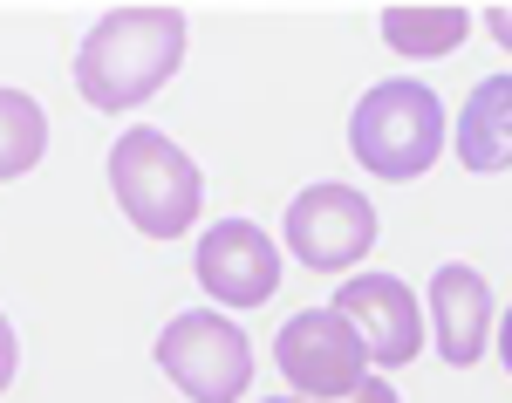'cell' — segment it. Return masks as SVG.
<instances>
[{
  "label": "cell",
  "instance_id": "1",
  "mask_svg": "<svg viewBox=\"0 0 512 403\" xmlns=\"http://www.w3.org/2000/svg\"><path fill=\"white\" fill-rule=\"evenodd\" d=\"M185 62V14L178 7H117L76 48V89L96 110L151 103Z\"/></svg>",
  "mask_w": 512,
  "mask_h": 403
},
{
  "label": "cell",
  "instance_id": "2",
  "mask_svg": "<svg viewBox=\"0 0 512 403\" xmlns=\"http://www.w3.org/2000/svg\"><path fill=\"white\" fill-rule=\"evenodd\" d=\"M110 185H117L123 219H130L137 233H151V240L192 233L198 205H205L198 164L185 158L164 130H151V123H137V130L117 137V151H110Z\"/></svg>",
  "mask_w": 512,
  "mask_h": 403
},
{
  "label": "cell",
  "instance_id": "3",
  "mask_svg": "<svg viewBox=\"0 0 512 403\" xmlns=\"http://www.w3.org/2000/svg\"><path fill=\"white\" fill-rule=\"evenodd\" d=\"M349 151L362 171H376V178H424L444 151V103H437L424 82H376L362 103H355L349 117Z\"/></svg>",
  "mask_w": 512,
  "mask_h": 403
},
{
  "label": "cell",
  "instance_id": "4",
  "mask_svg": "<svg viewBox=\"0 0 512 403\" xmlns=\"http://www.w3.org/2000/svg\"><path fill=\"white\" fill-rule=\"evenodd\" d=\"M158 369L192 403H239L253 383V342L219 308H192L171 315V328L158 335Z\"/></svg>",
  "mask_w": 512,
  "mask_h": 403
},
{
  "label": "cell",
  "instance_id": "5",
  "mask_svg": "<svg viewBox=\"0 0 512 403\" xmlns=\"http://www.w3.org/2000/svg\"><path fill=\"white\" fill-rule=\"evenodd\" d=\"M274 363H280V383L301 403H342L369 376V356H362L355 328L335 308H301L294 322L280 328Z\"/></svg>",
  "mask_w": 512,
  "mask_h": 403
},
{
  "label": "cell",
  "instance_id": "6",
  "mask_svg": "<svg viewBox=\"0 0 512 403\" xmlns=\"http://www.w3.org/2000/svg\"><path fill=\"white\" fill-rule=\"evenodd\" d=\"M376 246V205L355 185H308L287 205V253L315 274H342Z\"/></svg>",
  "mask_w": 512,
  "mask_h": 403
},
{
  "label": "cell",
  "instance_id": "7",
  "mask_svg": "<svg viewBox=\"0 0 512 403\" xmlns=\"http://www.w3.org/2000/svg\"><path fill=\"white\" fill-rule=\"evenodd\" d=\"M335 315L355 328L362 356L376 369H403V363H417V349H424V308H417V294L396 274H355V281H342Z\"/></svg>",
  "mask_w": 512,
  "mask_h": 403
},
{
  "label": "cell",
  "instance_id": "8",
  "mask_svg": "<svg viewBox=\"0 0 512 403\" xmlns=\"http://www.w3.org/2000/svg\"><path fill=\"white\" fill-rule=\"evenodd\" d=\"M192 274L205 281V294L219 308H260V301H274V287H280V246L253 219H219L198 240Z\"/></svg>",
  "mask_w": 512,
  "mask_h": 403
},
{
  "label": "cell",
  "instance_id": "9",
  "mask_svg": "<svg viewBox=\"0 0 512 403\" xmlns=\"http://www.w3.org/2000/svg\"><path fill=\"white\" fill-rule=\"evenodd\" d=\"M431 335L451 369H472L485 356V342H492V287H485L478 267L444 260L431 274Z\"/></svg>",
  "mask_w": 512,
  "mask_h": 403
},
{
  "label": "cell",
  "instance_id": "10",
  "mask_svg": "<svg viewBox=\"0 0 512 403\" xmlns=\"http://www.w3.org/2000/svg\"><path fill=\"white\" fill-rule=\"evenodd\" d=\"M458 164L512 171V76H485L458 110Z\"/></svg>",
  "mask_w": 512,
  "mask_h": 403
},
{
  "label": "cell",
  "instance_id": "11",
  "mask_svg": "<svg viewBox=\"0 0 512 403\" xmlns=\"http://www.w3.org/2000/svg\"><path fill=\"white\" fill-rule=\"evenodd\" d=\"M465 35H472V14L465 7H390L383 14V41H390L396 55H410V62H437V55H451Z\"/></svg>",
  "mask_w": 512,
  "mask_h": 403
},
{
  "label": "cell",
  "instance_id": "12",
  "mask_svg": "<svg viewBox=\"0 0 512 403\" xmlns=\"http://www.w3.org/2000/svg\"><path fill=\"white\" fill-rule=\"evenodd\" d=\"M48 151V117L28 89H0V185L7 178H28Z\"/></svg>",
  "mask_w": 512,
  "mask_h": 403
},
{
  "label": "cell",
  "instance_id": "13",
  "mask_svg": "<svg viewBox=\"0 0 512 403\" xmlns=\"http://www.w3.org/2000/svg\"><path fill=\"white\" fill-rule=\"evenodd\" d=\"M342 403H403V397H396V383H390V376H362V383H355V390H349Z\"/></svg>",
  "mask_w": 512,
  "mask_h": 403
},
{
  "label": "cell",
  "instance_id": "14",
  "mask_svg": "<svg viewBox=\"0 0 512 403\" xmlns=\"http://www.w3.org/2000/svg\"><path fill=\"white\" fill-rule=\"evenodd\" d=\"M14 369H21V335L7 328V315H0V390L14 383Z\"/></svg>",
  "mask_w": 512,
  "mask_h": 403
},
{
  "label": "cell",
  "instance_id": "15",
  "mask_svg": "<svg viewBox=\"0 0 512 403\" xmlns=\"http://www.w3.org/2000/svg\"><path fill=\"white\" fill-rule=\"evenodd\" d=\"M485 28H492V41L512 55V7H492V14H485Z\"/></svg>",
  "mask_w": 512,
  "mask_h": 403
},
{
  "label": "cell",
  "instance_id": "16",
  "mask_svg": "<svg viewBox=\"0 0 512 403\" xmlns=\"http://www.w3.org/2000/svg\"><path fill=\"white\" fill-rule=\"evenodd\" d=\"M499 356H506V369H512V308H506V322H499Z\"/></svg>",
  "mask_w": 512,
  "mask_h": 403
},
{
  "label": "cell",
  "instance_id": "17",
  "mask_svg": "<svg viewBox=\"0 0 512 403\" xmlns=\"http://www.w3.org/2000/svg\"><path fill=\"white\" fill-rule=\"evenodd\" d=\"M274 403H301V397H274Z\"/></svg>",
  "mask_w": 512,
  "mask_h": 403
}]
</instances>
